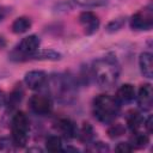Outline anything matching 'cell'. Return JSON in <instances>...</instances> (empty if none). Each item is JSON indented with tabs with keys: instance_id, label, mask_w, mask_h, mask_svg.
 Here are the masks:
<instances>
[{
	"instance_id": "1",
	"label": "cell",
	"mask_w": 153,
	"mask_h": 153,
	"mask_svg": "<svg viewBox=\"0 0 153 153\" xmlns=\"http://www.w3.org/2000/svg\"><path fill=\"white\" fill-rule=\"evenodd\" d=\"M120 73L121 68L115 57H100L92 63V76L102 88H110L114 86L120 76Z\"/></svg>"
},
{
	"instance_id": "2",
	"label": "cell",
	"mask_w": 153,
	"mask_h": 153,
	"mask_svg": "<svg viewBox=\"0 0 153 153\" xmlns=\"http://www.w3.org/2000/svg\"><path fill=\"white\" fill-rule=\"evenodd\" d=\"M121 110V103L110 94H99L93 99L92 112L97 121L108 124L116 120Z\"/></svg>"
},
{
	"instance_id": "3",
	"label": "cell",
	"mask_w": 153,
	"mask_h": 153,
	"mask_svg": "<svg viewBox=\"0 0 153 153\" xmlns=\"http://www.w3.org/2000/svg\"><path fill=\"white\" fill-rule=\"evenodd\" d=\"M41 39L36 35H29L24 37L11 51L10 59L13 61H26L33 59L36 53L39 50Z\"/></svg>"
},
{
	"instance_id": "4",
	"label": "cell",
	"mask_w": 153,
	"mask_h": 153,
	"mask_svg": "<svg viewBox=\"0 0 153 153\" xmlns=\"http://www.w3.org/2000/svg\"><path fill=\"white\" fill-rule=\"evenodd\" d=\"M29 129L30 122L25 112L17 111L11 121V131H12V141L16 147H24L29 139Z\"/></svg>"
},
{
	"instance_id": "5",
	"label": "cell",
	"mask_w": 153,
	"mask_h": 153,
	"mask_svg": "<svg viewBox=\"0 0 153 153\" xmlns=\"http://www.w3.org/2000/svg\"><path fill=\"white\" fill-rule=\"evenodd\" d=\"M129 25L131 30L135 31H148L153 26V7L148 5L136 13H134L129 19Z\"/></svg>"
},
{
	"instance_id": "6",
	"label": "cell",
	"mask_w": 153,
	"mask_h": 153,
	"mask_svg": "<svg viewBox=\"0 0 153 153\" xmlns=\"http://www.w3.org/2000/svg\"><path fill=\"white\" fill-rule=\"evenodd\" d=\"M51 92L60 99H67L74 91V81L69 75H56L50 80Z\"/></svg>"
},
{
	"instance_id": "7",
	"label": "cell",
	"mask_w": 153,
	"mask_h": 153,
	"mask_svg": "<svg viewBox=\"0 0 153 153\" xmlns=\"http://www.w3.org/2000/svg\"><path fill=\"white\" fill-rule=\"evenodd\" d=\"M30 110L39 116H44L51 112L53 110V102L49 96L45 94H33L29 99Z\"/></svg>"
},
{
	"instance_id": "8",
	"label": "cell",
	"mask_w": 153,
	"mask_h": 153,
	"mask_svg": "<svg viewBox=\"0 0 153 153\" xmlns=\"http://www.w3.org/2000/svg\"><path fill=\"white\" fill-rule=\"evenodd\" d=\"M79 23L81 27L84 29V32L86 35H92L99 29V18L96 13L91 11H84L79 14Z\"/></svg>"
},
{
	"instance_id": "9",
	"label": "cell",
	"mask_w": 153,
	"mask_h": 153,
	"mask_svg": "<svg viewBox=\"0 0 153 153\" xmlns=\"http://www.w3.org/2000/svg\"><path fill=\"white\" fill-rule=\"evenodd\" d=\"M137 105L141 110L147 111L153 105V90L151 84H143L140 86L137 94L135 96Z\"/></svg>"
},
{
	"instance_id": "10",
	"label": "cell",
	"mask_w": 153,
	"mask_h": 153,
	"mask_svg": "<svg viewBox=\"0 0 153 153\" xmlns=\"http://www.w3.org/2000/svg\"><path fill=\"white\" fill-rule=\"evenodd\" d=\"M48 81L47 74L43 71H30L24 76V82L30 90H39Z\"/></svg>"
},
{
	"instance_id": "11",
	"label": "cell",
	"mask_w": 153,
	"mask_h": 153,
	"mask_svg": "<svg viewBox=\"0 0 153 153\" xmlns=\"http://www.w3.org/2000/svg\"><path fill=\"white\" fill-rule=\"evenodd\" d=\"M56 128L57 130L62 134L63 137L66 139H74L78 136V127L74 121L71 118H60L56 122Z\"/></svg>"
},
{
	"instance_id": "12",
	"label": "cell",
	"mask_w": 153,
	"mask_h": 153,
	"mask_svg": "<svg viewBox=\"0 0 153 153\" xmlns=\"http://www.w3.org/2000/svg\"><path fill=\"white\" fill-rule=\"evenodd\" d=\"M127 124H128V128L131 130V133H135V131H141V130H145V117L141 115V112L136 111V110H131L128 112L127 117ZM146 131V130H145ZM147 133V131H146Z\"/></svg>"
},
{
	"instance_id": "13",
	"label": "cell",
	"mask_w": 153,
	"mask_h": 153,
	"mask_svg": "<svg viewBox=\"0 0 153 153\" xmlns=\"http://www.w3.org/2000/svg\"><path fill=\"white\" fill-rule=\"evenodd\" d=\"M139 67L141 74L147 78L152 79L153 76V62H152V54L148 51H143L140 54L139 57Z\"/></svg>"
},
{
	"instance_id": "14",
	"label": "cell",
	"mask_w": 153,
	"mask_h": 153,
	"mask_svg": "<svg viewBox=\"0 0 153 153\" xmlns=\"http://www.w3.org/2000/svg\"><path fill=\"white\" fill-rule=\"evenodd\" d=\"M136 92L135 88L131 84H123L122 86L118 87L116 92V99L122 104V103H130L135 99Z\"/></svg>"
},
{
	"instance_id": "15",
	"label": "cell",
	"mask_w": 153,
	"mask_h": 153,
	"mask_svg": "<svg viewBox=\"0 0 153 153\" xmlns=\"http://www.w3.org/2000/svg\"><path fill=\"white\" fill-rule=\"evenodd\" d=\"M31 25H32V23H31L30 18H27V17H19V18L14 19V22L12 23L11 30H12V32L19 35V33L26 32L31 27Z\"/></svg>"
},
{
	"instance_id": "16",
	"label": "cell",
	"mask_w": 153,
	"mask_h": 153,
	"mask_svg": "<svg viewBox=\"0 0 153 153\" xmlns=\"http://www.w3.org/2000/svg\"><path fill=\"white\" fill-rule=\"evenodd\" d=\"M148 133L141 130V131H135L133 133L131 136V141L129 142L133 148H143L147 146V143L149 142V137H148Z\"/></svg>"
},
{
	"instance_id": "17",
	"label": "cell",
	"mask_w": 153,
	"mask_h": 153,
	"mask_svg": "<svg viewBox=\"0 0 153 153\" xmlns=\"http://www.w3.org/2000/svg\"><path fill=\"white\" fill-rule=\"evenodd\" d=\"M78 136L79 139L82 141V142H91L93 136H94V131H93V128L90 123H84L82 127L80 128V130H78Z\"/></svg>"
},
{
	"instance_id": "18",
	"label": "cell",
	"mask_w": 153,
	"mask_h": 153,
	"mask_svg": "<svg viewBox=\"0 0 153 153\" xmlns=\"http://www.w3.org/2000/svg\"><path fill=\"white\" fill-rule=\"evenodd\" d=\"M33 59H37V60H50V61H57L61 59V54L55 51V50H51V49H45V50H38L35 55Z\"/></svg>"
},
{
	"instance_id": "19",
	"label": "cell",
	"mask_w": 153,
	"mask_h": 153,
	"mask_svg": "<svg viewBox=\"0 0 153 153\" xmlns=\"http://www.w3.org/2000/svg\"><path fill=\"white\" fill-rule=\"evenodd\" d=\"M45 148L49 152L62 151V140L57 135H50L45 141Z\"/></svg>"
},
{
	"instance_id": "20",
	"label": "cell",
	"mask_w": 153,
	"mask_h": 153,
	"mask_svg": "<svg viewBox=\"0 0 153 153\" xmlns=\"http://www.w3.org/2000/svg\"><path fill=\"white\" fill-rule=\"evenodd\" d=\"M22 98H23V90H22V87L19 85L10 94V98L7 99V104L6 105H8L11 109H13V108H16L22 102Z\"/></svg>"
},
{
	"instance_id": "21",
	"label": "cell",
	"mask_w": 153,
	"mask_h": 153,
	"mask_svg": "<svg viewBox=\"0 0 153 153\" xmlns=\"http://www.w3.org/2000/svg\"><path fill=\"white\" fill-rule=\"evenodd\" d=\"M124 24H126V18H123V17H121V18H116V19L111 20V22L106 25L105 30H106L108 32L112 33V32H116V31H118L120 29H122Z\"/></svg>"
},
{
	"instance_id": "22",
	"label": "cell",
	"mask_w": 153,
	"mask_h": 153,
	"mask_svg": "<svg viewBox=\"0 0 153 153\" xmlns=\"http://www.w3.org/2000/svg\"><path fill=\"white\" fill-rule=\"evenodd\" d=\"M76 5L81 7H99L106 5L108 0H73Z\"/></svg>"
},
{
	"instance_id": "23",
	"label": "cell",
	"mask_w": 153,
	"mask_h": 153,
	"mask_svg": "<svg viewBox=\"0 0 153 153\" xmlns=\"http://www.w3.org/2000/svg\"><path fill=\"white\" fill-rule=\"evenodd\" d=\"M124 131H126L124 127H123L122 124H120V123L112 124V126L109 127V129H108V134H109V136H110L111 139H116V137L123 135Z\"/></svg>"
},
{
	"instance_id": "24",
	"label": "cell",
	"mask_w": 153,
	"mask_h": 153,
	"mask_svg": "<svg viewBox=\"0 0 153 153\" xmlns=\"http://www.w3.org/2000/svg\"><path fill=\"white\" fill-rule=\"evenodd\" d=\"M134 148L131 147V145L129 142H120L117 143V146L115 147V151L117 152H122V153H127V152H131Z\"/></svg>"
},
{
	"instance_id": "25",
	"label": "cell",
	"mask_w": 153,
	"mask_h": 153,
	"mask_svg": "<svg viewBox=\"0 0 153 153\" xmlns=\"http://www.w3.org/2000/svg\"><path fill=\"white\" fill-rule=\"evenodd\" d=\"M91 145H92V148H90V151H96V152H108L109 151V147L103 142H93Z\"/></svg>"
},
{
	"instance_id": "26",
	"label": "cell",
	"mask_w": 153,
	"mask_h": 153,
	"mask_svg": "<svg viewBox=\"0 0 153 153\" xmlns=\"http://www.w3.org/2000/svg\"><path fill=\"white\" fill-rule=\"evenodd\" d=\"M11 12V10L6 6H0V23L7 17V14Z\"/></svg>"
},
{
	"instance_id": "27",
	"label": "cell",
	"mask_w": 153,
	"mask_h": 153,
	"mask_svg": "<svg viewBox=\"0 0 153 153\" xmlns=\"http://www.w3.org/2000/svg\"><path fill=\"white\" fill-rule=\"evenodd\" d=\"M7 104V96L5 94L4 91H0V109L4 108Z\"/></svg>"
}]
</instances>
